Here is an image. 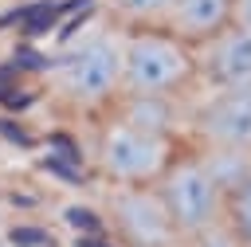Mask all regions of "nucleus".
Wrapping results in <instances>:
<instances>
[{
    "instance_id": "obj_1",
    "label": "nucleus",
    "mask_w": 251,
    "mask_h": 247,
    "mask_svg": "<svg viewBox=\"0 0 251 247\" xmlns=\"http://www.w3.org/2000/svg\"><path fill=\"white\" fill-rule=\"evenodd\" d=\"M200 90L196 51L165 27H122V94L180 98Z\"/></svg>"
},
{
    "instance_id": "obj_2",
    "label": "nucleus",
    "mask_w": 251,
    "mask_h": 247,
    "mask_svg": "<svg viewBox=\"0 0 251 247\" xmlns=\"http://www.w3.org/2000/svg\"><path fill=\"white\" fill-rule=\"evenodd\" d=\"M51 94L82 114H106L122 98V27L75 39L51 63Z\"/></svg>"
},
{
    "instance_id": "obj_3",
    "label": "nucleus",
    "mask_w": 251,
    "mask_h": 247,
    "mask_svg": "<svg viewBox=\"0 0 251 247\" xmlns=\"http://www.w3.org/2000/svg\"><path fill=\"white\" fill-rule=\"evenodd\" d=\"M157 192H161V204H165L176 235L184 239V247L224 223L227 180L220 176L216 161L192 141L180 145V153L169 161V169L157 180Z\"/></svg>"
},
{
    "instance_id": "obj_4",
    "label": "nucleus",
    "mask_w": 251,
    "mask_h": 247,
    "mask_svg": "<svg viewBox=\"0 0 251 247\" xmlns=\"http://www.w3.org/2000/svg\"><path fill=\"white\" fill-rule=\"evenodd\" d=\"M180 145L184 141L176 133L141 129L126 122L122 114L106 110L98 114L90 157H94V173L102 184H157L169 161L180 153Z\"/></svg>"
},
{
    "instance_id": "obj_5",
    "label": "nucleus",
    "mask_w": 251,
    "mask_h": 247,
    "mask_svg": "<svg viewBox=\"0 0 251 247\" xmlns=\"http://www.w3.org/2000/svg\"><path fill=\"white\" fill-rule=\"evenodd\" d=\"M184 129H188V141L200 145L212 157L251 161V86L247 90H204V94H192Z\"/></svg>"
},
{
    "instance_id": "obj_6",
    "label": "nucleus",
    "mask_w": 251,
    "mask_h": 247,
    "mask_svg": "<svg viewBox=\"0 0 251 247\" xmlns=\"http://www.w3.org/2000/svg\"><path fill=\"white\" fill-rule=\"evenodd\" d=\"M102 216L122 247H184L157 184H106Z\"/></svg>"
},
{
    "instance_id": "obj_7",
    "label": "nucleus",
    "mask_w": 251,
    "mask_h": 247,
    "mask_svg": "<svg viewBox=\"0 0 251 247\" xmlns=\"http://www.w3.org/2000/svg\"><path fill=\"white\" fill-rule=\"evenodd\" d=\"M196 74L204 90H247L251 86V27L227 24L212 39L196 43Z\"/></svg>"
},
{
    "instance_id": "obj_8",
    "label": "nucleus",
    "mask_w": 251,
    "mask_h": 247,
    "mask_svg": "<svg viewBox=\"0 0 251 247\" xmlns=\"http://www.w3.org/2000/svg\"><path fill=\"white\" fill-rule=\"evenodd\" d=\"M227 24H235V0H173L161 27L196 47L216 31H224Z\"/></svg>"
},
{
    "instance_id": "obj_9",
    "label": "nucleus",
    "mask_w": 251,
    "mask_h": 247,
    "mask_svg": "<svg viewBox=\"0 0 251 247\" xmlns=\"http://www.w3.org/2000/svg\"><path fill=\"white\" fill-rule=\"evenodd\" d=\"M224 220L239 247H251V161H239L235 173L227 176V200H224Z\"/></svg>"
},
{
    "instance_id": "obj_10",
    "label": "nucleus",
    "mask_w": 251,
    "mask_h": 247,
    "mask_svg": "<svg viewBox=\"0 0 251 247\" xmlns=\"http://www.w3.org/2000/svg\"><path fill=\"white\" fill-rule=\"evenodd\" d=\"M118 27H161L173 0H106Z\"/></svg>"
},
{
    "instance_id": "obj_11",
    "label": "nucleus",
    "mask_w": 251,
    "mask_h": 247,
    "mask_svg": "<svg viewBox=\"0 0 251 247\" xmlns=\"http://www.w3.org/2000/svg\"><path fill=\"white\" fill-rule=\"evenodd\" d=\"M235 24L251 27V0H235Z\"/></svg>"
},
{
    "instance_id": "obj_12",
    "label": "nucleus",
    "mask_w": 251,
    "mask_h": 247,
    "mask_svg": "<svg viewBox=\"0 0 251 247\" xmlns=\"http://www.w3.org/2000/svg\"><path fill=\"white\" fill-rule=\"evenodd\" d=\"M0 247H35V243H20V239H0Z\"/></svg>"
},
{
    "instance_id": "obj_13",
    "label": "nucleus",
    "mask_w": 251,
    "mask_h": 247,
    "mask_svg": "<svg viewBox=\"0 0 251 247\" xmlns=\"http://www.w3.org/2000/svg\"><path fill=\"white\" fill-rule=\"evenodd\" d=\"M106 247H122V243H106Z\"/></svg>"
}]
</instances>
